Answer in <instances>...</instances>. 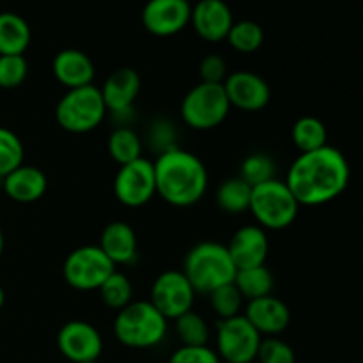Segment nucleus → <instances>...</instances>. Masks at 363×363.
<instances>
[{"label":"nucleus","mask_w":363,"mask_h":363,"mask_svg":"<svg viewBox=\"0 0 363 363\" xmlns=\"http://www.w3.org/2000/svg\"><path fill=\"white\" fill-rule=\"evenodd\" d=\"M351 167L342 151L325 145L301 152L287 170L286 184L300 206H323L346 191Z\"/></svg>","instance_id":"f257e3e1"},{"label":"nucleus","mask_w":363,"mask_h":363,"mask_svg":"<svg viewBox=\"0 0 363 363\" xmlns=\"http://www.w3.org/2000/svg\"><path fill=\"white\" fill-rule=\"evenodd\" d=\"M155 165L156 194L176 208L194 206L208 190V169L201 158L184 149L172 147L160 152Z\"/></svg>","instance_id":"f03ea898"},{"label":"nucleus","mask_w":363,"mask_h":363,"mask_svg":"<svg viewBox=\"0 0 363 363\" xmlns=\"http://www.w3.org/2000/svg\"><path fill=\"white\" fill-rule=\"evenodd\" d=\"M236 272L227 247L216 241L195 245L184 257L183 275L194 287L195 294L208 296L218 287L233 284Z\"/></svg>","instance_id":"7ed1b4c3"},{"label":"nucleus","mask_w":363,"mask_h":363,"mask_svg":"<svg viewBox=\"0 0 363 363\" xmlns=\"http://www.w3.org/2000/svg\"><path fill=\"white\" fill-rule=\"evenodd\" d=\"M167 319L152 307L151 301H131L117 312L113 335L123 346L131 350H149L165 339Z\"/></svg>","instance_id":"20e7f679"},{"label":"nucleus","mask_w":363,"mask_h":363,"mask_svg":"<svg viewBox=\"0 0 363 363\" xmlns=\"http://www.w3.org/2000/svg\"><path fill=\"white\" fill-rule=\"evenodd\" d=\"M248 211L264 230H282L293 225L298 218L300 204L287 188L286 181L275 177L252 188Z\"/></svg>","instance_id":"39448f33"},{"label":"nucleus","mask_w":363,"mask_h":363,"mask_svg":"<svg viewBox=\"0 0 363 363\" xmlns=\"http://www.w3.org/2000/svg\"><path fill=\"white\" fill-rule=\"evenodd\" d=\"M106 106L101 92L94 84L80 89H69L59 99L55 119L62 130L69 133H89L103 123Z\"/></svg>","instance_id":"423d86ee"},{"label":"nucleus","mask_w":363,"mask_h":363,"mask_svg":"<svg viewBox=\"0 0 363 363\" xmlns=\"http://www.w3.org/2000/svg\"><path fill=\"white\" fill-rule=\"evenodd\" d=\"M230 112L223 84L201 82L186 92L181 101V117L194 130L208 131L220 126Z\"/></svg>","instance_id":"0eeeda50"},{"label":"nucleus","mask_w":363,"mask_h":363,"mask_svg":"<svg viewBox=\"0 0 363 363\" xmlns=\"http://www.w3.org/2000/svg\"><path fill=\"white\" fill-rule=\"evenodd\" d=\"M262 337L243 314L216 323V354L227 363H252Z\"/></svg>","instance_id":"6e6552de"},{"label":"nucleus","mask_w":363,"mask_h":363,"mask_svg":"<svg viewBox=\"0 0 363 363\" xmlns=\"http://www.w3.org/2000/svg\"><path fill=\"white\" fill-rule=\"evenodd\" d=\"M113 272L116 264L103 254L98 245L77 248L67 255L62 266L64 279L77 291H98Z\"/></svg>","instance_id":"1a4fd4ad"},{"label":"nucleus","mask_w":363,"mask_h":363,"mask_svg":"<svg viewBox=\"0 0 363 363\" xmlns=\"http://www.w3.org/2000/svg\"><path fill=\"white\" fill-rule=\"evenodd\" d=\"M113 195L126 208H142L156 195L155 165L147 158L121 165L113 179Z\"/></svg>","instance_id":"9d476101"},{"label":"nucleus","mask_w":363,"mask_h":363,"mask_svg":"<svg viewBox=\"0 0 363 363\" xmlns=\"http://www.w3.org/2000/svg\"><path fill=\"white\" fill-rule=\"evenodd\" d=\"M149 301L169 321L194 311L195 291L183 272L169 269L155 280Z\"/></svg>","instance_id":"9b49d317"},{"label":"nucleus","mask_w":363,"mask_h":363,"mask_svg":"<svg viewBox=\"0 0 363 363\" xmlns=\"http://www.w3.org/2000/svg\"><path fill=\"white\" fill-rule=\"evenodd\" d=\"M57 347L64 358L73 363L94 362L103 351V339L91 323L69 321L59 330Z\"/></svg>","instance_id":"f8f14e48"},{"label":"nucleus","mask_w":363,"mask_h":363,"mask_svg":"<svg viewBox=\"0 0 363 363\" xmlns=\"http://www.w3.org/2000/svg\"><path fill=\"white\" fill-rule=\"evenodd\" d=\"M191 6L186 0H149L142 9L145 30L158 38L176 35L190 23Z\"/></svg>","instance_id":"ddd939ff"},{"label":"nucleus","mask_w":363,"mask_h":363,"mask_svg":"<svg viewBox=\"0 0 363 363\" xmlns=\"http://www.w3.org/2000/svg\"><path fill=\"white\" fill-rule=\"evenodd\" d=\"M230 108L236 106L241 112H259L266 108L272 99L268 82L252 71H236L227 74L223 82Z\"/></svg>","instance_id":"4468645a"},{"label":"nucleus","mask_w":363,"mask_h":363,"mask_svg":"<svg viewBox=\"0 0 363 363\" xmlns=\"http://www.w3.org/2000/svg\"><path fill=\"white\" fill-rule=\"evenodd\" d=\"M225 247L236 269L255 268L266 264L269 252L268 234L259 225H245L233 234Z\"/></svg>","instance_id":"2eb2a0df"},{"label":"nucleus","mask_w":363,"mask_h":363,"mask_svg":"<svg viewBox=\"0 0 363 363\" xmlns=\"http://www.w3.org/2000/svg\"><path fill=\"white\" fill-rule=\"evenodd\" d=\"M190 21L204 41L220 43L229 34L234 18L223 0H201L191 7Z\"/></svg>","instance_id":"dca6fc26"},{"label":"nucleus","mask_w":363,"mask_h":363,"mask_svg":"<svg viewBox=\"0 0 363 363\" xmlns=\"http://www.w3.org/2000/svg\"><path fill=\"white\" fill-rule=\"evenodd\" d=\"M243 315L261 333V337L280 335L282 332H286L291 323L289 307L273 294L248 301Z\"/></svg>","instance_id":"f3484780"},{"label":"nucleus","mask_w":363,"mask_h":363,"mask_svg":"<svg viewBox=\"0 0 363 363\" xmlns=\"http://www.w3.org/2000/svg\"><path fill=\"white\" fill-rule=\"evenodd\" d=\"M99 92H101L106 112L110 110L116 116L128 113L133 103L137 101L138 92H140V74L133 67L116 69L106 78Z\"/></svg>","instance_id":"a211bd4d"},{"label":"nucleus","mask_w":363,"mask_h":363,"mask_svg":"<svg viewBox=\"0 0 363 363\" xmlns=\"http://www.w3.org/2000/svg\"><path fill=\"white\" fill-rule=\"evenodd\" d=\"M55 80L69 91L92 85L96 77V66L87 53L74 48H66L55 55L52 62Z\"/></svg>","instance_id":"6ab92c4d"},{"label":"nucleus","mask_w":363,"mask_h":363,"mask_svg":"<svg viewBox=\"0 0 363 363\" xmlns=\"http://www.w3.org/2000/svg\"><path fill=\"white\" fill-rule=\"evenodd\" d=\"M48 181L45 172L38 167L20 165L13 172L2 177V188L7 197L20 204H30L45 195Z\"/></svg>","instance_id":"aec40b11"},{"label":"nucleus","mask_w":363,"mask_h":363,"mask_svg":"<svg viewBox=\"0 0 363 363\" xmlns=\"http://www.w3.org/2000/svg\"><path fill=\"white\" fill-rule=\"evenodd\" d=\"M99 248L113 264H131L137 259V234L126 222H112L103 229Z\"/></svg>","instance_id":"412c9836"},{"label":"nucleus","mask_w":363,"mask_h":363,"mask_svg":"<svg viewBox=\"0 0 363 363\" xmlns=\"http://www.w3.org/2000/svg\"><path fill=\"white\" fill-rule=\"evenodd\" d=\"M30 38V27L20 14L0 13V55H23Z\"/></svg>","instance_id":"4be33fe9"},{"label":"nucleus","mask_w":363,"mask_h":363,"mask_svg":"<svg viewBox=\"0 0 363 363\" xmlns=\"http://www.w3.org/2000/svg\"><path fill=\"white\" fill-rule=\"evenodd\" d=\"M234 286L240 291L243 300H257V298L268 296L273 293V273L266 268V264L255 266V268L238 269Z\"/></svg>","instance_id":"5701e85b"},{"label":"nucleus","mask_w":363,"mask_h":363,"mask_svg":"<svg viewBox=\"0 0 363 363\" xmlns=\"http://www.w3.org/2000/svg\"><path fill=\"white\" fill-rule=\"evenodd\" d=\"M252 186L241 177L223 181L216 190V206L227 215H241L250 208Z\"/></svg>","instance_id":"b1692460"},{"label":"nucleus","mask_w":363,"mask_h":363,"mask_svg":"<svg viewBox=\"0 0 363 363\" xmlns=\"http://www.w3.org/2000/svg\"><path fill=\"white\" fill-rule=\"evenodd\" d=\"M291 137L300 152H311L328 145V131H326L325 123L314 116L300 117L294 123Z\"/></svg>","instance_id":"393cba45"},{"label":"nucleus","mask_w":363,"mask_h":363,"mask_svg":"<svg viewBox=\"0 0 363 363\" xmlns=\"http://www.w3.org/2000/svg\"><path fill=\"white\" fill-rule=\"evenodd\" d=\"M106 147H108L110 156L119 165H126V163L142 158V140L131 128L121 126L113 130L108 137Z\"/></svg>","instance_id":"a878e982"},{"label":"nucleus","mask_w":363,"mask_h":363,"mask_svg":"<svg viewBox=\"0 0 363 363\" xmlns=\"http://www.w3.org/2000/svg\"><path fill=\"white\" fill-rule=\"evenodd\" d=\"M225 39L230 48H234L236 52L254 53L264 43V30H262L261 25L252 20L234 21Z\"/></svg>","instance_id":"bb28decb"},{"label":"nucleus","mask_w":363,"mask_h":363,"mask_svg":"<svg viewBox=\"0 0 363 363\" xmlns=\"http://www.w3.org/2000/svg\"><path fill=\"white\" fill-rule=\"evenodd\" d=\"M98 291L103 303L112 311H123L126 305L133 301V286H131L130 279L117 269L101 284Z\"/></svg>","instance_id":"cd10ccee"},{"label":"nucleus","mask_w":363,"mask_h":363,"mask_svg":"<svg viewBox=\"0 0 363 363\" xmlns=\"http://www.w3.org/2000/svg\"><path fill=\"white\" fill-rule=\"evenodd\" d=\"M174 321H176V333L183 346H208L209 328L202 315L190 311Z\"/></svg>","instance_id":"c85d7f7f"},{"label":"nucleus","mask_w":363,"mask_h":363,"mask_svg":"<svg viewBox=\"0 0 363 363\" xmlns=\"http://www.w3.org/2000/svg\"><path fill=\"white\" fill-rule=\"evenodd\" d=\"M23 142L14 131L0 126V179L23 165Z\"/></svg>","instance_id":"c756f323"},{"label":"nucleus","mask_w":363,"mask_h":363,"mask_svg":"<svg viewBox=\"0 0 363 363\" xmlns=\"http://www.w3.org/2000/svg\"><path fill=\"white\" fill-rule=\"evenodd\" d=\"M238 177H241L245 183L254 188L257 184L266 183V181L275 179V163L264 152H254L243 160Z\"/></svg>","instance_id":"7c9ffc66"},{"label":"nucleus","mask_w":363,"mask_h":363,"mask_svg":"<svg viewBox=\"0 0 363 363\" xmlns=\"http://www.w3.org/2000/svg\"><path fill=\"white\" fill-rule=\"evenodd\" d=\"M208 298L209 303H211L213 312L218 315V319H229L241 314L243 296H241L240 291L236 289L234 282L218 287V289L213 291L211 294H208Z\"/></svg>","instance_id":"2f4dec72"},{"label":"nucleus","mask_w":363,"mask_h":363,"mask_svg":"<svg viewBox=\"0 0 363 363\" xmlns=\"http://www.w3.org/2000/svg\"><path fill=\"white\" fill-rule=\"evenodd\" d=\"M28 74V64L23 55H0V87L16 89Z\"/></svg>","instance_id":"473e14b6"},{"label":"nucleus","mask_w":363,"mask_h":363,"mask_svg":"<svg viewBox=\"0 0 363 363\" xmlns=\"http://www.w3.org/2000/svg\"><path fill=\"white\" fill-rule=\"evenodd\" d=\"M255 360H259V363H296V354H294L293 347L284 342L282 339L268 337L259 344Z\"/></svg>","instance_id":"72a5a7b5"},{"label":"nucleus","mask_w":363,"mask_h":363,"mask_svg":"<svg viewBox=\"0 0 363 363\" xmlns=\"http://www.w3.org/2000/svg\"><path fill=\"white\" fill-rule=\"evenodd\" d=\"M169 363H220V358L208 346H181L174 351Z\"/></svg>","instance_id":"f704fd0d"},{"label":"nucleus","mask_w":363,"mask_h":363,"mask_svg":"<svg viewBox=\"0 0 363 363\" xmlns=\"http://www.w3.org/2000/svg\"><path fill=\"white\" fill-rule=\"evenodd\" d=\"M199 74H201V82H206V84H223L227 78V64L223 57L216 53L206 55L199 66Z\"/></svg>","instance_id":"c9c22d12"},{"label":"nucleus","mask_w":363,"mask_h":363,"mask_svg":"<svg viewBox=\"0 0 363 363\" xmlns=\"http://www.w3.org/2000/svg\"><path fill=\"white\" fill-rule=\"evenodd\" d=\"M4 303H6V293H4V289L0 287V308L4 307Z\"/></svg>","instance_id":"e433bc0d"},{"label":"nucleus","mask_w":363,"mask_h":363,"mask_svg":"<svg viewBox=\"0 0 363 363\" xmlns=\"http://www.w3.org/2000/svg\"><path fill=\"white\" fill-rule=\"evenodd\" d=\"M4 252V234H2V229H0V255H2Z\"/></svg>","instance_id":"4c0bfd02"},{"label":"nucleus","mask_w":363,"mask_h":363,"mask_svg":"<svg viewBox=\"0 0 363 363\" xmlns=\"http://www.w3.org/2000/svg\"><path fill=\"white\" fill-rule=\"evenodd\" d=\"M84 363H99L98 360H94V362H84Z\"/></svg>","instance_id":"58836bf2"},{"label":"nucleus","mask_w":363,"mask_h":363,"mask_svg":"<svg viewBox=\"0 0 363 363\" xmlns=\"http://www.w3.org/2000/svg\"><path fill=\"white\" fill-rule=\"evenodd\" d=\"M186 2H190V0H186Z\"/></svg>","instance_id":"ea45409f"}]
</instances>
